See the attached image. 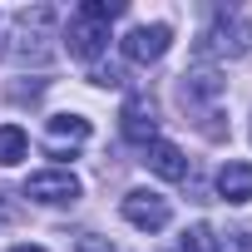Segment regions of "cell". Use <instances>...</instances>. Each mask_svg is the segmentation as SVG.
Masks as SVG:
<instances>
[{"label": "cell", "instance_id": "cell-5", "mask_svg": "<svg viewBox=\"0 0 252 252\" xmlns=\"http://www.w3.org/2000/svg\"><path fill=\"white\" fill-rule=\"evenodd\" d=\"M25 198L50 203V208L74 203V198H79V178H74L69 168H45V173H30V178H25Z\"/></svg>", "mask_w": 252, "mask_h": 252}, {"label": "cell", "instance_id": "cell-7", "mask_svg": "<svg viewBox=\"0 0 252 252\" xmlns=\"http://www.w3.org/2000/svg\"><path fill=\"white\" fill-rule=\"evenodd\" d=\"M64 45H69V55H74V60H99V55L109 50V25L74 15V20L64 25Z\"/></svg>", "mask_w": 252, "mask_h": 252}, {"label": "cell", "instance_id": "cell-1", "mask_svg": "<svg viewBox=\"0 0 252 252\" xmlns=\"http://www.w3.org/2000/svg\"><path fill=\"white\" fill-rule=\"evenodd\" d=\"M50 30H55V10H45V5L20 10V15L10 20V40H15V45H10L5 55H10V60H20V64H25V60L45 64V60H50V45H45V40H50Z\"/></svg>", "mask_w": 252, "mask_h": 252}, {"label": "cell", "instance_id": "cell-11", "mask_svg": "<svg viewBox=\"0 0 252 252\" xmlns=\"http://www.w3.org/2000/svg\"><path fill=\"white\" fill-rule=\"evenodd\" d=\"M20 158H30V139L20 124H0V168H15Z\"/></svg>", "mask_w": 252, "mask_h": 252}, {"label": "cell", "instance_id": "cell-10", "mask_svg": "<svg viewBox=\"0 0 252 252\" xmlns=\"http://www.w3.org/2000/svg\"><path fill=\"white\" fill-rule=\"evenodd\" d=\"M218 193H222L227 203H247V198H252V163H227V168L218 173Z\"/></svg>", "mask_w": 252, "mask_h": 252}, {"label": "cell", "instance_id": "cell-3", "mask_svg": "<svg viewBox=\"0 0 252 252\" xmlns=\"http://www.w3.org/2000/svg\"><path fill=\"white\" fill-rule=\"evenodd\" d=\"M168 45H173V30H168L163 20H154V25H134L129 35L119 40L124 60H134V64H154V60H163Z\"/></svg>", "mask_w": 252, "mask_h": 252}, {"label": "cell", "instance_id": "cell-8", "mask_svg": "<svg viewBox=\"0 0 252 252\" xmlns=\"http://www.w3.org/2000/svg\"><path fill=\"white\" fill-rule=\"evenodd\" d=\"M144 163H149V173H158V178H168V183H183V178H188V158H183V149L168 144V139H154V144L144 149Z\"/></svg>", "mask_w": 252, "mask_h": 252}, {"label": "cell", "instance_id": "cell-12", "mask_svg": "<svg viewBox=\"0 0 252 252\" xmlns=\"http://www.w3.org/2000/svg\"><path fill=\"white\" fill-rule=\"evenodd\" d=\"M124 10H129V5H124V0H84V5H79V15H84V20H99V25L119 20Z\"/></svg>", "mask_w": 252, "mask_h": 252}, {"label": "cell", "instance_id": "cell-16", "mask_svg": "<svg viewBox=\"0 0 252 252\" xmlns=\"http://www.w3.org/2000/svg\"><path fill=\"white\" fill-rule=\"evenodd\" d=\"M237 247H242V252H252V227H242V232H237Z\"/></svg>", "mask_w": 252, "mask_h": 252}, {"label": "cell", "instance_id": "cell-2", "mask_svg": "<svg viewBox=\"0 0 252 252\" xmlns=\"http://www.w3.org/2000/svg\"><path fill=\"white\" fill-rule=\"evenodd\" d=\"M119 213L129 218L139 232H163V227H168V218H173L168 198H163V193H149V188H134V193H124Z\"/></svg>", "mask_w": 252, "mask_h": 252}, {"label": "cell", "instance_id": "cell-13", "mask_svg": "<svg viewBox=\"0 0 252 252\" xmlns=\"http://www.w3.org/2000/svg\"><path fill=\"white\" fill-rule=\"evenodd\" d=\"M183 252H213V232L198 222V227H188L183 232Z\"/></svg>", "mask_w": 252, "mask_h": 252}, {"label": "cell", "instance_id": "cell-17", "mask_svg": "<svg viewBox=\"0 0 252 252\" xmlns=\"http://www.w3.org/2000/svg\"><path fill=\"white\" fill-rule=\"evenodd\" d=\"M10 252H45V247H30V242H25V247H10Z\"/></svg>", "mask_w": 252, "mask_h": 252}, {"label": "cell", "instance_id": "cell-6", "mask_svg": "<svg viewBox=\"0 0 252 252\" xmlns=\"http://www.w3.org/2000/svg\"><path fill=\"white\" fill-rule=\"evenodd\" d=\"M208 50L213 55H227V60H242L252 50V20L242 15H218V25L208 30Z\"/></svg>", "mask_w": 252, "mask_h": 252}, {"label": "cell", "instance_id": "cell-4", "mask_svg": "<svg viewBox=\"0 0 252 252\" xmlns=\"http://www.w3.org/2000/svg\"><path fill=\"white\" fill-rule=\"evenodd\" d=\"M119 129H124V139H129V144L149 149V144L158 139V104H154L149 94H134V99H124Z\"/></svg>", "mask_w": 252, "mask_h": 252}, {"label": "cell", "instance_id": "cell-15", "mask_svg": "<svg viewBox=\"0 0 252 252\" xmlns=\"http://www.w3.org/2000/svg\"><path fill=\"white\" fill-rule=\"evenodd\" d=\"M79 252H119V247H114L109 237H94V232H84V237H79Z\"/></svg>", "mask_w": 252, "mask_h": 252}, {"label": "cell", "instance_id": "cell-9", "mask_svg": "<svg viewBox=\"0 0 252 252\" xmlns=\"http://www.w3.org/2000/svg\"><path fill=\"white\" fill-rule=\"evenodd\" d=\"M84 139H89V119H79V114H55V119H50V139H45V149H50L55 158H64V149L74 154Z\"/></svg>", "mask_w": 252, "mask_h": 252}, {"label": "cell", "instance_id": "cell-14", "mask_svg": "<svg viewBox=\"0 0 252 252\" xmlns=\"http://www.w3.org/2000/svg\"><path fill=\"white\" fill-rule=\"evenodd\" d=\"M89 79H94L99 89H119V84H124V74H119V69H109V64H99V69H94Z\"/></svg>", "mask_w": 252, "mask_h": 252}]
</instances>
